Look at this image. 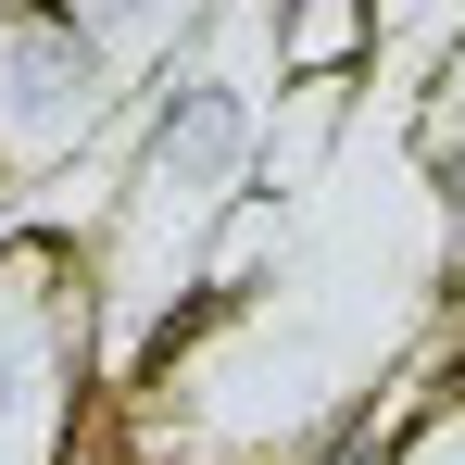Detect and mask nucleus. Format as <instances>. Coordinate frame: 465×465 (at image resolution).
<instances>
[{
  "label": "nucleus",
  "instance_id": "f257e3e1",
  "mask_svg": "<svg viewBox=\"0 0 465 465\" xmlns=\"http://www.w3.org/2000/svg\"><path fill=\"white\" fill-rule=\"evenodd\" d=\"M264 163V114L227 64H163L152 88V126H139V176L114 202V239H152V252H202L214 214H239Z\"/></svg>",
  "mask_w": 465,
  "mask_h": 465
},
{
  "label": "nucleus",
  "instance_id": "f03ea898",
  "mask_svg": "<svg viewBox=\"0 0 465 465\" xmlns=\"http://www.w3.org/2000/svg\"><path fill=\"white\" fill-rule=\"evenodd\" d=\"M101 51H88L64 13H0V176H51L76 163V139L101 126Z\"/></svg>",
  "mask_w": 465,
  "mask_h": 465
},
{
  "label": "nucleus",
  "instance_id": "7ed1b4c3",
  "mask_svg": "<svg viewBox=\"0 0 465 465\" xmlns=\"http://www.w3.org/2000/svg\"><path fill=\"white\" fill-rule=\"evenodd\" d=\"M378 25H390V0H264V51L290 88H352L378 64Z\"/></svg>",
  "mask_w": 465,
  "mask_h": 465
},
{
  "label": "nucleus",
  "instance_id": "20e7f679",
  "mask_svg": "<svg viewBox=\"0 0 465 465\" xmlns=\"http://www.w3.org/2000/svg\"><path fill=\"white\" fill-rule=\"evenodd\" d=\"M390 465H465V390H440V402L402 428V453H390Z\"/></svg>",
  "mask_w": 465,
  "mask_h": 465
}]
</instances>
